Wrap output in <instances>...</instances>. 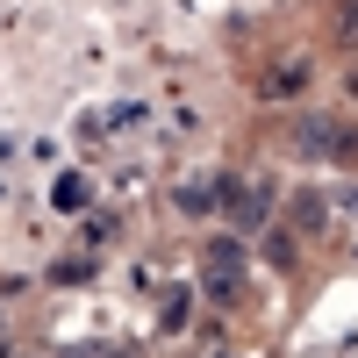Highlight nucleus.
Here are the masks:
<instances>
[{
	"label": "nucleus",
	"instance_id": "obj_1",
	"mask_svg": "<svg viewBox=\"0 0 358 358\" xmlns=\"http://www.w3.org/2000/svg\"><path fill=\"white\" fill-rule=\"evenodd\" d=\"M244 265H251L244 236H215V244H208V258H201V287H208V301H215V308H229L236 294H244Z\"/></svg>",
	"mask_w": 358,
	"mask_h": 358
},
{
	"label": "nucleus",
	"instance_id": "obj_2",
	"mask_svg": "<svg viewBox=\"0 0 358 358\" xmlns=\"http://www.w3.org/2000/svg\"><path fill=\"white\" fill-rule=\"evenodd\" d=\"M215 208H229L244 229H265V215H273V194H265L258 179H244V172H215Z\"/></svg>",
	"mask_w": 358,
	"mask_h": 358
},
{
	"label": "nucleus",
	"instance_id": "obj_3",
	"mask_svg": "<svg viewBox=\"0 0 358 358\" xmlns=\"http://www.w3.org/2000/svg\"><path fill=\"white\" fill-rule=\"evenodd\" d=\"M294 151L301 158H337V122L330 115H301L294 122Z\"/></svg>",
	"mask_w": 358,
	"mask_h": 358
},
{
	"label": "nucleus",
	"instance_id": "obj_4",
	"mask_svg": "<svg viewBox=\"0 0 358 358\" xmlns=\"http://www.w3.org/2000/svg\"><path fill=\"white\" fill-rule=\"evenodd\" d=\"M50 208L57 215H86V208H94V179L86 172H57L50 179Z\"/></svg>",
	"mask_w": 358,
	"mask_h": 358
},
{
	"label": "nucleus",
	"instance_id": "obj_5",
	"mask_svg": "<svg viewBox=\"0 0 358 358\" xmlns=\"http://www.w3.org/2000/svg\"><path fill=\"white\" fill-rule=\"evenodd\" d=\"M172 208H179V215H208V208H215V179H208V172L179 179V187H172Z\"/></svg>",
	"mask_w": 358,
	"mask_h": 358
},
{
	"label": "nucleus",
	"instance_id": "obj_6",
	"mask_svg": "<svg viewBox=\"0 0 358 358\" xmlns=\"http://www.w3.org/2000/svg\"><path fill=\"white\" fill-rule=\"evenodd\" d=\"M294 94H308V65H273L265 72V101H294Z\"/></svg>",
	"mask_w": 358,
	"mask_h": 358
},
{
	"label": "nucleus",
	"instance_id": "obj_7",
	"mask_svg": "<svg viewBox=\"0 0 358 358\" xmlns=\"http://www.w3.org/2000/svg\"><path fill=\"white\" fill-rule=\"evenodd\" d=\"M294 222H301V229L315 236L322 222H330V201H322V194H308V187H301V194H294Z\"/></svg>",
	"mask_w": 358,
	"mask_h": 358
},
{
	"label": "nucleus",
	"instance_id": "obj_8",
	"mask_svg": "<svg viewBox=\"0 0 358 358\" xmlns=\"http://www.w3.org/2000/svg\"><path fill=\"white\" fill-rule=\"evenodd\" d=\"M143 122V101H122V108H108V129H136Z\"/></svg>",
	"mask_w": 358,
	"mask_h": 358
},
{
	"label": "nucleus",
	"instance_id": "obj_9",
	"mask_svg": "<svg viewBox=\"0 0 358 358\" xmlns=\"http://www.w3.org/2000/svg\"><path fill=\"white\" fill-rule=\"evenodd\" d=\"M330 165H358V129L337 122V158H330Z\"/></svg>",
	"mask_w": 358,
	"mask_h": 358
},
{
	"label": "nucleus",
	"instance_id": "obj_10",
	"mask_svg": "<svg viewBox=\"0 0 358 358\" xmlns=\"http://www.w3.org/2000/svg\"><path fill=\"white\" fill-rule=\"evenodd\" d=\"M337 208H344V215H358V187H337Z\"/></svg>",
	"mask_w": 358,
	"mask_h": 358
},
{
	"label": "nucleus",
	"instance_id": "obj_11",
	"mask_svg": "<svg viewBox=\"0 0 358 358\" xmlns=\"http://www.w3.org/2000/svg\"><path fill=\"white\" fill-rule=\"evenodd\" d=\"M351 94H358V72H351Z\"/></svg>",
	"mask_w": 358,
	"mask_h": 358
}]
</instances>
